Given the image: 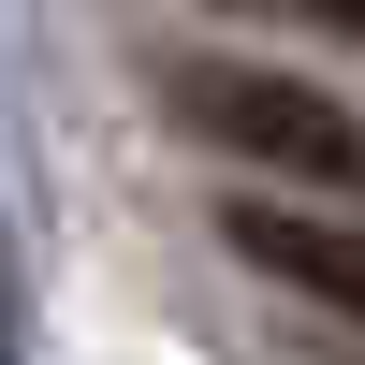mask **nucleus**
I'll use <instances>...</instances> for the list:
<instances>
[{"label":"nucleus","mask_w":365,"mask_h":365,"mask_svg":"<svg viewBox=\"0 0 365 365\" xmlns=\"http://www.w3.org/2000/svg\"><path fill=\"white\" fill-rule=\"evenodd\" d=\"M175 117H190L205 146H234V161L307 175V190H365V132H351V103H322V88H292V73L190 58V73H175Z\"/></svg>","instance_id":"f257e3e1"},{"label":"nucleus","mask_w":365,"mask_h":365,"mask_svg":"<svg viewBox=\"0 0 365 365\" xmlns=\"http://www.w3.org/2000/svg\"><path fill=\"white\" fill-rule=\"evenodd\" d=\"M234 249L263 263L278 292H307V307H336V322H365V234H336L322 205H234Z\"/></svg>","instance_id":"f03ea898"},{"label":"nucleus","mask_w":365,"mask_h":365,"mask_svg":"<svg viewBox=\"0 0 365 365\" xmlns=\"http://www.w3.org/2000/svg\"><path fill=\"white\" fill-rule=\"evenodd\" d=\"M263 15H307V29H336V44H365V0H263Z\"/></svg>","instance_id":"7ed1b4c3"}]
</instances>
